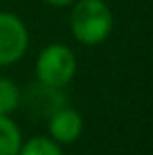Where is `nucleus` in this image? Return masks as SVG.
Returning <instances> with one entry per match:
<instances>
[{"label":"nucleus","instance_id":"1","mask_svg":"<svg viewBox=\"0 0 153 155\" xmlns=\"http://www.w3.org/2000/svg\"><path fill=\"white\" fill-rule=\"evenodd\" d=\"M69 29L80 44L97 46L113 29V13L105 0H76L69 13Z\"/></svg>","mask_w":153,"mask_h":155},{"label":"nucleus","instance_id":"2","mask_svg":"<svg viewBox=\"0 0 153 155\" xmlns=\"http://www.w3.org/2000/svg\"><path fill=\"white\" fill-rule=\"evenodd\" d=\"M78 71V59L67 44H46L36 57V78L40 86L51 90H63L72 84Z\"/></svg>","mask_w":153,"mask_h":155},{"label":"nucleus","instance_id":"3","mask_svg":"<svg viewBox=\"0 0 153 155\" xmlns=\"http://www.w3.org/2000/svg\"><path fill=\"white\" fill-rule=\"evenodd\" d=\"M29 48V31L21 17L0 11V67L15 65Z\"/></svg>","mask_w":153,"mask_h":155},{"label":"nucleus","instance_id":"4","mask_svg":"<svg viewBox=\"0 0 153 155\" xmlns=\"http://www.w3.org/2000/svg\"><path fill=\"white\" fill-rule=\"evenodd\" d=\"M84 132V117L72 107H57L48 115V136L59 145L76 143Z\"/></svg>","mask_w":153,"mask_h":155},{"label":"nucleus","instance_id":"5","mask_svg":"<svg viewBox=\"0 0 153 155\" xmlns=\"http://www.w3.org/2000/svg\"><path fill=\"white\" fill-rule=\"evenodd\" d=\"M21 130L11 115H0V155H19L21 149Z\"/></svg>","mask_w":153,"mask_h":155},{"label":"nucleus","instance_id":"6","mask_svg":"<svg viewBox=\"0 0 153 155\" xmlns=\"http://www.w3.org/2000/svg\"><path fill=\"white\" fill-rule=\"evenodd\" d=\"M21 105V90L15 80L0 78V115H11Z\"/></svg>","mask_w":153,"mask_h":155},{"label":"nucleus","instance_id":"7","mask_svg":"<svg viewBox=\"0 0 153 155\" xmlns=\"http://www.w3.org/2000/svg\"><path fill=\"white\" fill-rule=\"evenodd\" d=\"M19 155H63L59 143H55L51 136H34L25 143H21Z\"/></svg>","mask_w":153,"mask_h":155},{"label":"nucleus","instance_id":"8","mask_svg":"<svg viewBox=\"0 0 153 155\" xmlns=\"http://www.w3.org/2000/svg\"><path fill=\"white\" fill-rule=\"evenodd\" d=\"M46 6H55V8H63V6H72L76 0H42Z\"/></svg>","mask_w":153,"mask_h":155}]
</instances>
